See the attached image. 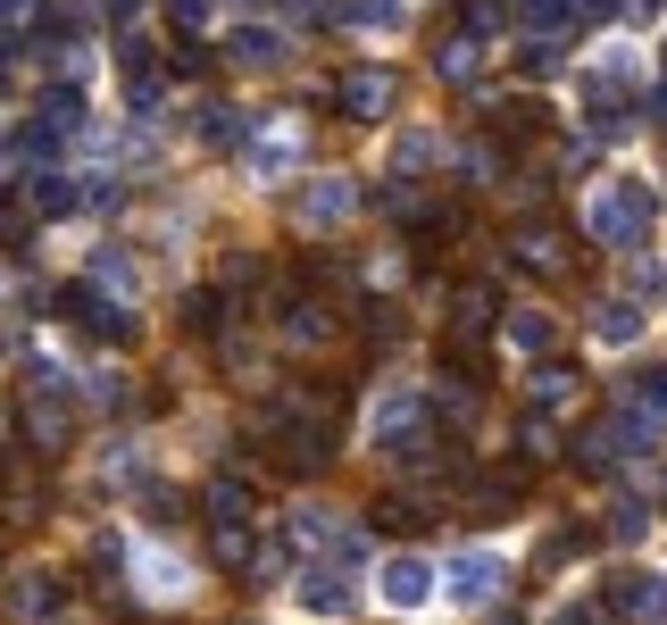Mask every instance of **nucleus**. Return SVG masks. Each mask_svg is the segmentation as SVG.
Returning a JSON list of instances; mask_svg holds the SVG:
<instances>
[{"label":"nucleus","instance_id":"9b49d317","mask_svg":"<svg viewBox=\"0 0 667 625\" xmlns=\"http://www.w3.org/2000/svg\"><path fill=\"white\" fill-rule=\"evenodd\" d=\"M209 18V0H175V25H201Z\"/></svg>","mask_w":667,"mask_h":625},{"label":"nucleus","instance_id":"9d476101","mask_svg":"<svg viewBox=\"0 0 667 625\" xmlns=\"http://www.w3.org/2000/svg\"><path fill=\"white\" fill-rule=\"evenodd\" d=\"M301 208H309V217H318V226H325V217H343V208H351V192H343V184H325V192H309Z\"/></svg>","mask_w":667,"mask_h":625},{"label":"nucleus","instance_id":"f257e3e1","mask_svg":"<svg viewBox=\"0 0 667 625\" xmlns=\"http://www.w3.org/2000/svg\"><path fill=\"white\" fill-rule=\"evenodd\" d=\"M58 309H67V317H76V325H93L100 342H126V334H133V317H126V309H117V301H100L93 284H67V292H58Z\"/></svg>","mask_w":667,"mask_h":625},{"label":"nucleus","instance_id":"4468645a","mask_svg":"<svg viewBox=\"0 0 667 625\" xmlns=\"http://www.w3.org/2000/svg\"><path fill=\"white\" fill-rule=\"evenodd\" d=\"M0 84H9V34H0Z\"/></svg>","mask_w":667,"mask_h":625},{"label":"nucleus","instance_id":"20e7f679","mask_svg":"<svg viewBox=\"0 0 667 625\" xmlns=\"http://www.w3.org/2000/svg\"><path fill=\"white\" fill-rule=\"evenodd\" d=\"M426 592H434L426 559H384V601H392V608H418Z\"/></svg>","mask_w":667,"mask_h":625},{"label":"nucleus","instance_id":"1a4fd4ad","mask_svg":"<svg viewBox=\"0 0 667 625\" xmlns=\"http://www.w3.org/2000/svg\"><path fill=\"white\" fill-rule=\"evenodd\" d=\"M209 509H217V517H226V526H234V517L250 509V493H243V484H234V475H226V484H209Z\"/></svg>","mask_w":667,"mask_h":625},{"label":"nucleus","instance_id":"f8f14e48","mask_svg":"<svg viewBox=\"0 0 667 625\" xmlns=\"http://www.w3.org/2000/svg\"><path fill=\"white\" fill-rule=\"evenodd\" d=\"M109 18H142V0H109Z\"/></svg>","mask_w":667,"mask_h":625},{"label":"nucleus","instance_id":"f03ea898","mask_svg":"<svg viewBox=\"0 0 667 625\" xmlns=\"http://www.w3.org/2000/svg\"><path fill=\"white\" fill-rule=\"evenodd\" d=\"M493 592H501V559H484V550H467V559L451 568V601H459V608H484Z\"/></svg>","mask_w":667,"mask_h":625},{"label":"nucleus","instance_id":"0eeeda50","mask_svg":"<svg viewBox=\"0 0 667 625\" xmlns=\"http://www.w3.org/2000/svg\"><path fill=\"white\" fill-rule=\"evenodd\" d=\"M234 58H243V67H267V58H276V34H259V25H243V34H234Z\"/></svg>","mask_w":667,"mask_h":625},{"label":"nucleus","instance_id":"423d86ee","mask_svg":"<svg viewBox=\"0 0 667 625\" xmlns=\"http://www.w3.org/2000/svg\"><path fill=\"white\" fill-rule=\"evenodd\" d=\"M93 276H100L109 292H126V301H133V267H126V250H100V259H93Z\"/></svg>","mask_w":667,"mask_h":625},{"label":"nucleus","instance_id":"39448f33","mask_svg":"<svg viewBox=\"0 0 667 625\" xmlns=\"http://www.w3.org/2000/svg\"><path fill=\"white\" fill-rule=\"evenodd\" d=\"M301 608H318V617H343V608H351V584H343V575H309V584H301Z\"/></svg>","mask_w":667,"mask_h":625},{"label":"nucleus","instance_id":"6e6552de","mask_svg":"<svg viewBox=\"0 0 667 625\" xmlns=\"http://www.w3.org/2000/svg\"><path fill=\"white\" fill-rule=\"evenodd\" d=\"M142 575H151L142 592H159V601H168V592H184V568H175V559H142Z\"/></svg>","mask_w":667,"mask_h":625},{"label":"nucleus","instance_id":"7ed1b4c3","mask_svg":"<svg viewBox=\"0 0 667 625\" xmlns=\"http://www.w3.org/2000/svg\"><path fill=\"white\" fill-rule=\"evenodd\" d=\"M9 608H18V617H34V625H51L58 608H67V592H58L51 575H18V584H9Z\"/></svg>","mask_w":667,"mask_h":625},{"label":"nucleus","instance_id":"ddd939ff","mask_svg":"<svg viewBox=\"0 0 667 625\" xmlns=\"http://www.w3.org/2000/svg\"><path fill=\"white\" fill-rule=\"evenodd\" d=\"M25 9H34V0H0V18H25Z\"/></svg>","mask_w":667,"mask_h":625}]
</instances>
